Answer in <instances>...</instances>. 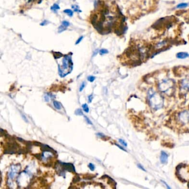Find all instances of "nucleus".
I'll list each match as a JSON object with an SVG mask.
<instances>
[{
  "label": "nucleus",
  "instance_id": "obj_1",
  "mask_svg": "<svg viewBox=\"0 0 189 189\" xmlns=\"http://www.w3.org/2000/svg\"><path fill=\"white\" fill-rule=\"evenodd\" d=\"M147 98L150 107L155 110H159L163 107L164 100L163 96L153 89L148 90Z\"/></svg>",
  "mask_w": 189,
  "mask_h": 189
},
{
  "label": "nucleus",
  "instance_id": "obj_2",
  "mask_svg": "<svg viewBox=\"0 0 189 189\" xmlns=\"http://www.w3.org/2000/svg\"><path fill=\"white\" fill-rule=\"evenodd\" d=\"M159 90L164 94L172 95L174 92L175 82L172 79H164L158 84Z\"/></svg>",
  "mask_w": 189,
  "mask_h": 189
},
{
  "label": "nucleus",
  "instance_id": "obj_3",
  "mask_svg": "<svg viewBox=\"0 0 189 189\" xmlns=\"http://www.w3.org/2000/svg\"><path fill=\"white\" fill-rule=\"evenodd\" d=\"M63 65L60 67L58 65L59 73L61 77H64L66 75L71 73L73 68V62L72 57L70 55H66L62 60Z\"/></svg>",
  "mask_w": 189,
  "mask_h": 189
},
{
  "label": "nucleus",
  "instance_id": "obj_4",
  "mask_svg": "<svg viewBox=\"0 0 189 189\" xmlns=\"http://www.w3.org/2000/svg\"><path fill=\"white\" fill-rule=\"evenodd\" d=\"M177 120L181 125L189 124V109L180 112L177 116Z\"/></svg>",
  "mask_w": 189,
  "mask_h": 189
},
{
  "label": "nucleus",
  "instance_id": "obj_5",
  "mask_svg": "<svg viewBox=\"0 0 189 189\" xmlns=\"http://www.w3.org/2000/svg\"><path fill=\"white\" fill-rule=\"evenodd\" d=\"M180 90L181 93L186 94L189 92V78H186L182 79L180 84Z\"/></svg>",
  "mask_w": 189,
  "mask_h": 189
},
{
  "label": "nucleus",
  "instance_id": "obj_6",
  "mask_svg": "<svg viewBox=\"0 0 189 189\" xmlns=\"http://www.w3.org/2000/svg\"><path fill=\"white\" fill-rule=\"evenodd\" d=\"M20 167H18V165H13L11 168L9 172V179L10 180H12L15 179V177L17 175L18 172L20 170Z\"/></svg>",
  "mask_w": 189,
  "mask_h": 189
},
{
  "label": "nucleus",
  "instance_id": "obj_7",
  "mask_svg": "<svg viewBox=\"0 0 189 189\" xmlns=\"http://www.w3.org/2000/svg\"><path fill=\"white\" fill-rule=\"evenodd\" d=\"M61 165V167L65 171H68L69 172H75L76 170L74 166L72 164L65 163H60Z\"/></svg>",
  "mask_w": 189,
  "mask_h": 189
},
{
  "label": "nucleus",
  "instance_id": "obj_8",
  "mask_svg": "<svg viewBox=\"0 0 189 189\" xmlns=\"http://www.w3.org/2000/svg\"><path fill=\"white\" fill-rule=\"evenodd\" d=\"M70 25V23L67 21H63L62 22V25L58 28V32L62 33L66 30L68 27Z\"/></svg>",
  "mask_w": 189,
  "mask_h": 189
},
{
  "label": "nucleus",
  "instance_id": "obj_9",
  "mask_svg": "<svg viewBox=\"0 0 189 189\" xmlns=\"http://www.w3.org/2000/svg\"><path fill=\"white\" fill-rule=\"evenodd\" d=\"M168 155L165 151H161L160 157V161L162 164H166L168 163Z\"/></svg>",
  "mask_w": 189,
  "mask_h": 189
},
{
  "label": "nucleus",
  "instance_id": "obj_10",
  "mask_svg": "<svg viewBox=\"0 0 189 189\" xmlns=\"http://www.w3.org/2000/svg\"><path fill=\"white\" fill-rule=\"evenodd\" d=\"M189 57V54L186 52H179L176 55V57L179 59H185Z\"/></svg>",
  "mask_w": 189,
  "mask_h": 189
},
{
  "label": "nucleus",
  "instance_id": "obj_11",
  "mask_svg": "<svg viewBox=\"0 0 189 189\" xmlns=\"http://www.w3.org/2000/svg\"><path fill=\"white\" fill-rule=\"evenodd\" d=\"M41 148L42 149V150L44 151H50V152H52V151H54V150L51 148L49 146H48L47 145H46V144H41Z\"/></svg>",
  "mask_w": 189,
  "mask_h": 189
},
{
  "label": "nucleus",
  "instance_id": "obj_12",
  "mask_svg": "<svg viewBox=\"0 0 189 189\" xmlns=\"http://www.w3.org/2000/svg\"><path fill=\"white\" fill-rule=\"evenodd\" d=\"M60 9V7L59 6L58 4H55L51 7V9L52 11L55 12H56V11L59 10Z\"/></svg>",
  "mask_w": 189,
  "mask_h": 189
},
{
  "label": "nucleus",
  "instance_id": "obj_13",
  "mask_svg": "<svg viewBox=\"0 0 189 189\" xmlns=\"http://www.w3.org/2000/svg\"><path fill=\"white\" fill-rule=\"evenodd\" d=\"M64 12L66 13L67 15H68L69 17H72L73 15V12L72 10L70 9H66L64 10Z\"/></svg>",
  "mask_w": 189,
  "mask_h": 189
},
{
  "label": "nucleus",
  "instance_id": "obj_14",
  "mask_svg": "<svg viewBox=\"0 0 189 189\" xmlns=\"http://www.w3.org/2000/svg\"><path fill=\"white\" fill-rule=\"evenodd\" d=\"M53 56L55 59H58L60 58L61 57L63 56V55L60 52H53Z\"/></svg>",
  "mask_w": 189,
  "mask_h": 189
},
{
  "label": "nucleus",
  "instance_id": "obj_15",
  "mask_svg": "<svg viewBox=\"0 0 189 189\" xmlns=\"http://www.w3.org/2000/svg\"><path fill=\"white\" fill-rule=\"evenodd\" d=\"M188 6V4L186 3H181L180 4H177V9H184Z\"/></svg>",
  "mask_w": 189,
  "mask_h": 189
},
{
  "label": "nucleus",
  "instance_id": "obj_16",
  "mask_svg": "<svg viewBox=\"0 0 189 189\" xmlns=\"http://www.w3.org/2000/svg\"><path fill=\"white\" fill-rule=\"evenodd\" d=\"M53 105L54 107H55L56 109H58V110H60L61 109V105H60V103L57 101H54L53 102Z\"/></svg>",
  "mask_w": 189,
  "mask_h": 189
},
{
  "label": "nucleus",
  "instance_id": "obj_17",
  "mask_svg": "<svg viewBox=\"0 0 189 189\" xmlns=\"http://www.w3.org/2000/svg\"><path fill=\"white\" fill-rule=\"evenodd\" d=\"M82 108L83 109V110L86 113H88L89 111V108L88 107V105L87 104H84L82 105Z\"/></svg>",
  "mask_w": 189,
  "mask_h": 189
},
{
  "label": "nucleus",
  "instance_id": "obj_18",
  "mask_svg": "<svg viewBox=\"0 0 189 189\" xmlns=\"http://www.w3.org/2000/svg\"><path fill=\"white\" fill-rule=\"evenodd\" d=\"M72 9H73L74 11L75 12H81V11L80 10V9H79V6H77V5H73V6H72Z\"/></svg>",
  "mask_w": 189,
  "mask_h": 189
},
{
  "label": "nucleus",
  "instance_id": "obj_19",
  "mask_svg": "<svg viewBox=\"0 0 189 189\" xmlns=\"http://www.w3.org/2000/svg\"><path fill=\"white\" fill-rule=\"evenodd\" d=\"M75 114L76 115H77V116H83V112H82V110L81 109H78L76 112H75Z\"/></svg>",
  "mask_w": 189,
  "mask_h": 189
},
{
  "label": "nucleus",
  "instance_id": "obj_20",
  "mask_svg": "<svg viewBox=\"0 0 189 189\" xmlns=\"http://www.w3.org/2000/svg\"><path fill=\"white\" fill-rule=\"evenodd\" d=\"M108 53V51L106 49H102L99 51V53L100 55H104L105 54H107Z\"/></svg>",
  "mask_w": 189,
  "mask_h": 189
},
{
  "label": "nucleus",
  "instance_id": "obj_21",
  "mask_svg": "<svg viewBox=\"0 0 189 189\" xmlns=\"http://www.w3.org/2000/svg\"><path fill=\"white\" fill-rule=\"evenodd\" d=\"M86 84V82H83L82 83L81 86H80V88H79V92H82V90H83V89L85 88Z\"/></svg>",
  "mask_w": 189,
  "mask_h": 189
},
{
  "label": "nucleus",
  "instance_id": "obj_22",
  "mask_svg": "<svg viewBox=\"0 0 189 189\" xmlns=\"http://www.w3.org/2000/svg\"><path fill=\"white\" fill-rule=\"evenodd\" d=\"M95 79V77L94 76H90L88 77V80L90 82H94Z\"/></svg>",
  "mask_w": 189,
  "mask_h": 189
},
{
  "label": "nucleus",
  "instance_id": "obj_23",
  "mask_svg": "<svg viewBox=\"0 0 189 189\" xmlns=\"http://www.w3.org/2000/svg\"><path fill=\"white\" fill-rule=\"evenodd\" d=\"M119 142H120L121 144H122L123 146H127V143L126 142H125L124 140L123 139H119Z\"/></svg>",
  "mask_w": 189,
  "mask_h": 189
},
{
  "label": "nucleus",
  "instance_id": "obj_24",
  "mask_svg": "<svg viewBox=\"0 0 189 189\" xmlns=\"http://www.w3.org/2000/svg\"><path fill=\"white\" fill-rule=\"evenodd\" d=\"M89 168L90 169V170L91 171H94L95 170V166L94 164H93L90 163L89 164Z\"/></svg>",
  "mask_w": 189,
  "mask_h": 189
},
{
  "label": "nucleus",
  "instance_id": "obj_25",
  "mask_svg": "<svg viewBox=\"0 0 189 189\" xmlns=\"http://www.w3.org/2000/svg\"><path fill=\"white\" fill-rule=\"evenodd\" d=\"M84 118H85V120H86V121H87V123H88V124H89L92 125V121H90V119L87 117V116H84Z\"/></svg>",
  "mask_w": 189,
  "mask_h": 189
},
{
  "label": "nucleus",
  "instance_id": "obj_26",
  "mask_svg": "<svg viewBox=\"0 0 189 189\" xmlns=\"http://www.w3.org/2000/svg\"><path fill=\"white\" fill-rule=\"evenodd\" d=\"M73 182H77L78 181H79L80 180V177L78 175V176H76V177L73 179Z\"/></svg>",
  "mask_w": 189,
  "mask_h": 189
},
{
  "label": "nucleus",
  "instance_id": "obj_27",
  "mask_svg": "<svg viewBox=\"0 0 189 189\" xmlns=\"http://www.w3.org/2000/svg\"><path fill=\"white\" fill-rule=\"evenodd\" d=\"M83 39V36H81V37H80L79 39H78L77 41H76V44L77 45V44H78L79 43H80L81 41H82V39Z\"/></svg>",
  "mask_w": 189,
  "mask_h": 189
},
{
  "label": "nucleus",
  "instance_id": "obj_28",
  "mask_svg": "<svg viewBox=\"0 0 189 189\" xmlns=\"http://www.w3.org/2000/svg\"><path fill=\"white\" fill-rule=\"evenodd\" d=\"M93 94L90 95H89L88 96V102L89 103H91L92 102V100H93Z\"/></svg>",
  "mask_w": 189,
  "mask_h": 189
},
{
  "label": "nucleus",
  "instance_id": "obj_29",
  "mask_svg": "<svg viewBox=\"0 0 189 189\" xmlns=\"http://www.w3.org/2000/svg\"><path fill=\"white\" fill-rule=\"evenodd\" d=\"M44 98L45 99L46 102H47L49 101V95H45L44 96Z\"/></svg>",
  "mask_w": 189,
  "mask_h": 189
},
{
  "label": "nucleus",
  "instance_id": "obj_30",
  "mask_svg": "<svg viewBox=\"0 0 189 189\" xmlns=\"http://www.w3.org/2000/svg\"><path fill=\"white\" fill-rule=\"evenodd\" d=\"M48 23V22L47 21H46V20H45V21H44L42 22L41 24H40V25L41 26H46V25H47Z\"/></svg>",
  "mask_w": 189,
  "mask_h": 189
},
{
  "label": "nucleus",
  "instance_id": "obj_31",
  "mask_svg": "<svg viewBox=\"0 0 189 189\" xmlns=\"http://www.w3.org/2000/svg\"><path fill=\"white\" fill-rule=\"evenodd\" d=\"M137 166H138V168H139V169H141L142 170H143V171H144V172H146V170L144 169V168H143V166L141 165L140 164H138L137 165Z\"/></svg>",
  "mask_w": 189,
  "mask_h": 189
},
{
  "label": "nucleus",
  "instance_id": "obj_32",
  "mask_svg": "<svg viewBox=\"0 0 189 189\" xmlns=\"http://www.w3.org/2000/svg\"><path fill=\"white\" fill-rule=\"evenodd\" d=\"M97 135H98V137H105V136L102 133H98L97 134Z\"/></svg>",
  "mask_w": 189,
  "mask_h": 189
},
{
  "label": "nucleus",
  "instance_id": "obj_33",
  "mask_svg": "<svg viewBox=\"0 0 189 189\" xmlns=\"http://www.w3.org/2000/svg\"><path fill=\"white\" fill-rule=\"evenodd\" d=\"M22 117V118L23 119V120H25L26 122H28V121L27 120V119L26 118V116L24 115V114H21Z\"/></svg>",
  "mask_w": 189,
  "mask_h": 189
},
{
  "label": "nucleus",
  "instance_id": "obj_34",
  "mask_svg": "<svg viewBox=\"0 0 189 189\" xmlns=\"http://www.w3.org/2000/svg\"><path fill=\"white\" fill-rule=\"evenodd\" d=\"M17 139H18L20 142H23V143L26 142L25 141V140H23V139H22L21 138H20V137H18V138H17Z\"/></svg>",
  "mask_w": 189,
  "mask_h": 189
},
{
  "label": "nucleus",
  "instance_id": "obj_35",
  "mask_svg": "<svg viewBox=\"0 0 189 189\" xmlns=\"http://www.w3.org/2000/svg\"><path fill=\"white\" fill-rule=\"evenodd\" d=\"M116 146H118V148H120V149H121V150H124V151H126V150H125L124 149V148H122V147H121V146H120V145H118V144H116Z\"/></svg>",
  "mask_w": 189,
  "mask_h": 189
},
{
  "label": "nucleus",
  "instance_id": "obj_36",
  "mask_svg": "<svg viewBox=\"0 0 189 189\" xmlns=\"http://www.w3.org/2000/svg\"><path fill=\"white\" fill-rule=\"evenodd\" d=\"M28 1H32V0H28Z\"/></svg>",
  "mask_w": 189,
  "mask_h": 189
}]
</instances>
